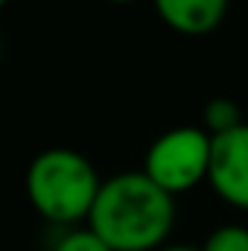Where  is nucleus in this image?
<instances>
[{
    "label": "nucleus",
    "instance_id": "9",
    "mask_svg": "<svg viewBox=\"0 0 248 251\" xmlns=\"http://www.w3.org/2000/svg\"><path fill=\"white\" fill-rule=\"evenodd\" d=\"M158 251H201V249H193V246H164Z\"/></svg>",
    "mask_w": 248,
    "mask_h": 251
},
{
    "label": "nucleus",
    "instance_id": "1",
    "mask_svg": "<svg viewBox=\"0 0 248 251\" xmlns=\"http://www.w3.org/2000/svg\"><path fill=\"white\" fill-rule=\"evenodd\" d=\"M88 228L114 251H158L175 228V196L158 187L143 170L120 173L102 181Z\"/></svg>",
    "mask_w": 248,
    "mask_h": 251
},
{
    "label": "nucleus",
    "instance_id": "5",
    "mask_svg": "<svg viewBox=\"0 0 248 251\" xmlns=\"http://www.w3.org/2000/svg\"><path fill=\"white\" fill-rule=\"evenodd\" d=\"M158 18L181 35H207L222 26L231 0H152Z\"/></svg>",
    "mask_w": 248,
    "mask_h": 251
},
{
    "label": "nucleus",
    "instance_id": "7",
    "mask_svg": "<svg viewBox=\"0 0 248 251\" xmlns=\"http://www.w3.org/2000/svg\"><path fill=\"white\" fill-rule=\"evenodd\" d=\"M201 251H248V228L237 222L219 225L216 231L207 234Z\"/></svg>",
    "mask_w": 248,
    "mask_h": 251
},
{
    "label": "nucleus",
    "instance_id": "11",
    "mask_svg": "<svg viewBox=\"0 0 248 251\" xmlns=\"http://www.w3.org/2000/svg\"><path fill=\"white\" fill-rule=\"evenodd\" d=\"M6 3H9V0H0V9H3V6H6Z\"/></svg>",
    "mask_w": 248,
    "mask_h": 251
},
{
    "label": "nucleus",
    "instance_id": "8",
    "mask_svg": "<svg viewBox=\"0 0 248 251\" xmlns=\"http://www.w3.org/2000/svg\"><path fill=\"white\" fill-rule=\"evenodd\" d=\"M53 251H114L94 228H73L56 240Z\"/></svg>",
    "mask_w": 248,
    "mask_h": 251
},
{
    "label": "nucleus",
    "instance_id": "10",
    "mask_svg": "<svg viewBox=\"0 0 248 251\" xmlns=\"http://www.w3.org/2000/svg\"><path fill=\"white\" fill-rule=\"evenodd\" d=\"M105 3H117V6H128V3H137V0H105Z\"/></svg>",
    "mask_w": 248,
    "mask_h": 251
},
{
    "label": "nucleus",
    "instance_id": "3",
    "mask_svg": "<svg viewBox=\"0 0 248 251\" xmlns=\"http://www.w3.org/2000/svg\"><path fill=\"white\" fill-rule=\"evenodd\" d=\"M210 155L213 137L201 126H178L152 140L143 161V173L170 196H181L207 181Z\"/></svg>",
    "mask_w": 248,
    "mask_h": 251
},
{
    "label": "nucleus",
    "instance_id": "6",
    "mask_svg": "<svg viewBox=\"0 0 248 251\" xmlns=\"http://www.w3.org/2000/svg\"><path fill=\"white\" fill-rule=\"evenodd\" d=\"M243 108L237 100L231 97H213L204 102V111H201V128L210 134V137H219L225 131H234L237 126H243Z\"/></svg>",
    "mask_w": 248,
    "mask_h": 251
},
{
    "label": "nucleus",
    "instance_id": "4",
    "mask_svg": "<svg viewBox=\"0 0 248 251\" xmlns=\"http://www.w3.org/2000/svg\"><path fill=\"white\" fill-rule=\"evenodd\" d=\"M207 184L225 204L248 213V123L213 137Z\"/></svg>",
    "mask_w": 248,
    "mask_h": 251
},
{
    "label": "nucleus",
    "instance_id": "2",
    "mask_svg": "<svg viewBox=\"0 0 248 251\" xmlns=\"http://www.w3.org/2000/svg\"><path fill=\"white\" fill-rule=\"evenodd\" d=\"M94 164L76 149H47L26 170V199L53 225H76L91 216L99 196Z\"/></svg>",
    "mask_w": 248,
    "mask_h": 251
},
{
    "label": "nucleus",
    "instance_id": "12",
    "mask_svg": "<svg viewBox=\"0 0 248 251\" xmlns=\"http://www.w3.org/2000/svg\"><path fill=\"white\" fill-rule=\"evenodd\" d=\"M0 50H3V47H0Z\"/></svg>",
    "mask_w": 248,
    "mask_h": 251
}]
</instances>
